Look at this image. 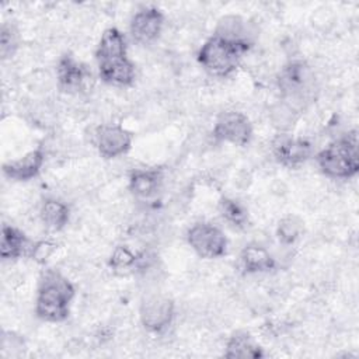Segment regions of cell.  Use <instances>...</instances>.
I'll use <instances>...</instances> for the list:
<instances>
[{"label": "cell", "instance_id": "6da1fadb", "mask_svg": "<svg viewBox=\"0 0 359 359\" xmlns=\"http://www.w3.org/2000/svg\"><path fill=\"white\" fill-rule=\"evenodd\" d=\"M76 294L72 282L60 272L48 269L41 275L35 297V314L48 323H62L69 317Z\"/></svg>", "mask_w": 359, "mask_h": 359}, {"label": "cell", "instance_id": "7a4b0ae2", "mask_svg": "<svg viewBox=\"0 0 359 359\" xmlns=\"http://www.w3.org/2000/svg\"><path fill=\"white\" fill-rule=\"evenodd\" d=\"M320 171L334 180L353 178L359 171L358 132L351 130L331 142L316 156Z\"/></svg>", "mask_w": 359, "mask_h": 359}, {"label": "cell", "instance_id": "3957f363", "mask_svg": "<svg viewBox=\"0 0 359 359\" xmlns=\"http://www.w3.org/2000/svg\"><path fill=\"white\" fill-rule=\"evenodd\" d=\"M251 49V45L236 42L220 35L209 36L198 52V63L212 76L227 77L233 74Z\"/></svg>", "mask_w": 359, "mask_h": 359}, {"label": "cell", "instance_id": "277c9868", "mask_svg": "<svg viewBox=\"0 0 359 359\" xmlns=\"http://www.w3.org/2000/svg\"><path fill=\"white\" fill-rule=\"evenodd\" d=\"M187 241L195 254L205 259H216L227 252V237L215 224L198 222L189 227Z\"/></svg>", "mask_w": 359, "mask_h": 359}, {"label": "cell", "instance_id": "5b68a950", "mask_svg": "<svg viewBox=\"0 0 359 359\" xmlns=\"http://www.w3.org/2000/svg\"><path fill=\"white\" fill-rule=\"evenodd\" d=\"M212 135L217 142L244 147L251 142L254 128L244 112L230 109L219 114L213 125Z\"/></svg>", "mask_w": 359, "mask_h": 359}, {"label": "cell", "instance_id": "8992f818", "mask_svg": "<svg viewBox=\"0 0 359 359\" xmlns=\"http://www.w3.org/2000/svg\"><path fill=\"white\" fill-rule=\"evenodd\" d=\"M174 303L170 297L153 293L146 296L139 309L140 323L149 332L160 334L165 331L174 320Z\"/></svg>", "mask_w": 359, "mask_h": 359}, {"label": "cell", "instance_id": "52a82bcc", "mask_svg": "<svg viewBox=\"0 0 359 359\" xmlns=\"http://www.w3.org/2000/svg\"><path fill=\"white\" fill-rule=\"evenodd\" d=\"M272 153L280 165L299 168L311 157L313 144L306 137L278 135L272 142Z\"/></svg>", "mask_w": 359, "mask_h": 359}, {"label": "cell", "instance_id": "ba28073f", "mask_svg": "<svg viewBox=\"0 0 359 359\" xmlns=\"http://www.w3.org/2000/svg\"><path fill=\"white\" fill-rule=\"evenodd\" d=\"M56 77L63 93L79 94L87 88L93 76L87 65L77 60L72 53H66L57 62Z\"/></svg>", "mask_w": 359, "mask_h": 359}, {"label": "cell", "instance_id": "9c48e42d", "mask_svg": "<svg viewBox=\"0 0 359 359\" xmlns=\"http://www.w3.org/2000/svg\"><path fill=\"white\" fill-rule=\"evenodd\" d=\"M133 133L119 123H108L98 128L95 144L104 158H116L132 149Z\"/></svg>", "mask_w": 359, "mask_h": 359}, {"label": "cell", "instance_id": "30bf717a", "mask_svg": "<svg viewBox=\"0 0 359 359\" xmlns=\"http://www.w3.org/2000/svg\"><path fill=\"white\" fill-rule=\"evenodd\" d=\"M278 83L287 100H303L311 90L313 73L304 62H289L280 70Z\"/></svg>", "mask_w": 359, "mask_h": 359}, {"label": "cell", "instance_id": "8fae6325", "mask_svg": "<svg viewBox=\"0 0 359 359\" xmlns=\"http://www.w3.org/2000/svg\"><path fill=\"white\" fill-rule=\"evenodd\" d=\"M164 27V14L157 7H146L135 13L130 20L129 31L132 38L142 45L154 42Z\"/></svg>", "mask_w": 359, "mask_h": 359}, {"label": "cell", "instance_id": "7c38bea8", "mask_svg": "<svg viewBox=\"0 0 359 359\" xmlns=\"http://www.w3.org/2000/svg\"><path fill=\"white\" fill-rule=\"evenodd\" d=\"M45 163V153L41 147L27 151L24 156L10 160L3 164V175L15 182H25L34 180L42 170Z\"/></svg>", "mask_w": 359, "mask_h": 359}, {"label": "cell", "instance_id": "4fadbf2b", "mask_svg": "<svg viewBox=\"0 0 359 359\" xmlns=\"http://www.w3.org/2000/svg\"><path fill=\"white\" fill-rule=\"evenodd\" d=\"M164 171L160 167L135 168L129 175V191L137 199H151L161 191Z\"/></svg>", "mask_w": 359, "mask_h": 359}, {"label": "cell", "instance_id": "5bb4252c", "mask_svg": "<svg viewBox=\"0 0 359 359\" xmlns=\"http://www.w3.org/2000/svg\"><path fill=\"white\" fill-rule=\"evenodd\" d=\"M100 79L114 87H128L135 81L136 70L133 62L126 56L98 63Z\"/></svg>", "mask_w": 359, "mask_h": 359}, {"label": "cell", "instance_id": "9a60e30c", "mask_svg": "<svg viewBox=\"0 0 359 359\" xmlns=\"http://www.w3.org/2000/svg\"><path fill=\"white\" fill-rule=\"evenodd\" d=\"M216 35H220L223 38L247 43V45H254V27L250 21L240 15H224L219 20L217 27L215 29Z\"/></svg>", "mask_w": 359, "mask_h": 359}, {"label": "cell", "instance_id": "2e32d148", "mask_svg": "<svg viewBox=\"0 0 359 359\" xmlns=\"http://www.w3.org/2000/svg\"><path fill=\"white\" fill-rule=\"evenodd\" d=\"M128 56L126 39L125 35L115 27L107 28L100 38V42L95 49L97 63L121 59Z\"/></svg>", "mask_w": 359, "mask_h": 359}, {"label": "cell", "instance_id": "e0dca14e", "mask_svg": "<svg viewBox=\"0 0 359 359\" xmlns=\"http://www.w3.org/2000/svg\"><path fill=\"white\" fill-rule=\"evenodd\" d=\"M240 261L244 272L264 273L275 269L276 261L273 255L259 244H248L241 250Z\"/></svg>", "mask_w": 359, "mask_h": 359}, {"label": "cell", "instance_id": "ac0fdd59", "mask_svg": "<svg viewBox=\"0 0 359 359\" xmlns=\"http://www.w3.org/2000/svg\"><path fill=\"white\" fill-rule=\"evenodd\" d=\"M226 358H243V359H258L264 356L262 348L255 339L245 331H237L226 342L224 348Z\"/></svg>", "mask_w": 359, "mask_h": 359}, {"label": "cell", "instance_id": "d6986e66", "mask_svg": "<svg viewBox=\"0 0 359 359\" xmlns=\"http://www.w3.org/2000/svg\"><path fill=\"white\" fill-rule=\"evenodd\" d=\"M28 248L27 236L10 224H3L1 227V243L0 255L4 261H13L21 258Z\"/></svg>", "mask_w": 359, "mask_h": 359}, {"label": "cell", "instance_id": "ffe728a7", "mask_svg": "<svg viewBox=\"0 0 359 359\" xmlns=\"http://www.w3.org/2000/svg\"><path fill=\"white\" fill-rule=\"evenodd\" d=\"M39 216L46 229L52 231H59L67 224L70 219V209L65 202L49 198L42 202Z\"/></svg>", "mask_w": 359, "mask_h": 359}, {"label": "cell", "instance_id": "44dd1931", "mask_svg": "<svg viewBox=\"0 0 359 359\" xmlns=\"http://www.w3.org/2000/svg\"><path fill=\"white\" fill-rule=\"evenodd\" d=\"M303 231L304 223L296 215H287L282 217L276 226V237L283 245L294 244L303 236Z\"/></svg>", "mask_w": 359, "mask_h": 359}, {"label": "cell", "instance_id": "7402d4cb", "mask_svg": "<svg viewBox=\"0 0 359 359\" xmlns=\"http://www.w3.org/2000/svg\"><path fill=\"white\" fill-rule=\"evenodd\" d=\"M219 213L227 223H230L234 227L241 229L245 227L248 223V212L245 206L233 198L224 196L220 199Z\"/></svg>", "mask_w": 359, "mask_h": 359}, {"label": "cell", "instance_id": "603a6c76", "mask_svg": "<svg viewBox=\"0 0 359 359\" xmlns=\"http://www.w3.org/2000/svg\"><path fill=\"white\" fill-rule=\"evenodd\" d=\"M142 261V257L130 250L128 245H118L114 248L111 257H109V268L114 272H129L139 266Z\"/></svg>", "mask_w": 359, "mask_h": 359}, {"label": "cell", "instance_id": "cb8c5ba5", "mask_svg": "<svg viewBox=\"0 0 359 359\" xmlns=\"http://www.w3.org/2000/svg\"><path fill=\"white\" fill-rule=\"evenodd\" d=\"M18 48V31L13 24L3 22L0 29V53L1 59L11 57Z\"/></svg>", "mask_w": 359, "mask_h": 359}, {"label": "cell", "instance_id": "d4e9b609", "mask_svg": "<svg viewBox=\"0 0 359 359\" xmlns=\"http://www.w3.org/2000/svg\"><path fill=\"white\" fill-rule=\"evenodd\" d=\"M57 245L50 241H38L32 247H29V255L31 258L38 264H45L49 257L56 251Z\"/></svg>", "mask_w": 359, "mask_h": 359}]
</instances>
